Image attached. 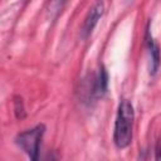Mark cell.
Returning a JSON list of instances; mask_svg holds the SVG:
<instances>
[{"mask_svg": "<svg viewBox=\"0 0 161 161\" xmlns=\"http://www.w3.org/2000/svg\"><path fill=\"white\" fill-rule=\"evenodd\" d=\"M133 107L130 101L122 99L118 104V111L114 122L113 141L117 147L125 148L132 140V125H133Z\"/></svg>", "mask_w": 161, "mask_h": 161, "instance_id": "cell-1", "label": "cell"}, {"mask_svg": "<svg viewBox=\"0 0 161 161\" xmlns=\"http://www.w3.org/2000/svg\"><path fill=\"white\" fill-rule=\"evenodd\" d=\"M45 132L44 125H38L30 130L19 133L15 138L18 146L29 156L30 161H39L42 151V140Z\"/></svg>", "mask_w": 161, "mask_h": 161, "instance_id": "cell-2", "label": "cell"}, {"mask_svg": "<svg viewBox=\"0 0 161 161\" xmlns=\"http://www.w3.org/2000/svg\"><path fill=\"white\" fill-rule=\"evenodd\" d=\"M103 11H104V4L101 1L96 3L89 9V11L83 21V25H82V36L83 38H87L88 35H91V33L93 31L94 26L97 25L99 18L103 15Z\"/></svg>", "mask_w": 161, "mask_h": 161, "instance_id": "cell-3", "label": "cell"}, {"mask_svg": "<svg viewBox=\"0 0 161 161\" xmlns=\"http://www.w3.org/2000/svg\"><path fill=\"white\" fill-rule=\"evenodd\" d=\"M146 42H147V48H148V52H150V73L156 74V72L158 70V67H160V60H161L160 48L155 43V40L152 39V36L150 35L148 31H147Z\"/></svg>", "mask_w": 161, "mask_h": 161, "instance_id": "cell-4", "label": "cell"}, {"mask_svg": "<svg viewBox=\"0 0 161 161\" xmlns=\"http://www.w3.org/2000/svg\"><path fill=\"white\" fill-rule=\"evenodd\" d=\"M107 88H108V74L106 68L102 65L98 70V74L94 82V93L97 96H103L107 92Z\"/></svg>", "mask_w": 161, "mask_h": 161, "instance_id": "cell-5", "label": "cell"}, {"mask_svg": "<svg viewBox=\"0 0 161 161\" xmlns=\"http://www.w3.org/2000/svg\"><path fill=\"white\" fill-rule=\"evenodd\" d=\"M14 112L18 119H23L25 117V108H24V103H23V98L19 96L14 97Z\"/></svg>", "mask_w": 161, "mask_h": 161, "instance_id": "cell-6", "label": "cell"}, {"mask_svg": "<svg viewBox=\"0 0 161 161\" xmlns=\"http://www.w3.org/2000/svg\"><path fill=\"white\" fill-rule=\"evenodd\" d=\"M156 161H161V150H160V147L156 148Z\"/></svg>", "mask_w": 161, "mask_h": 161, "instance_id": "cell-7", "label": "cell"}]
</instances>
